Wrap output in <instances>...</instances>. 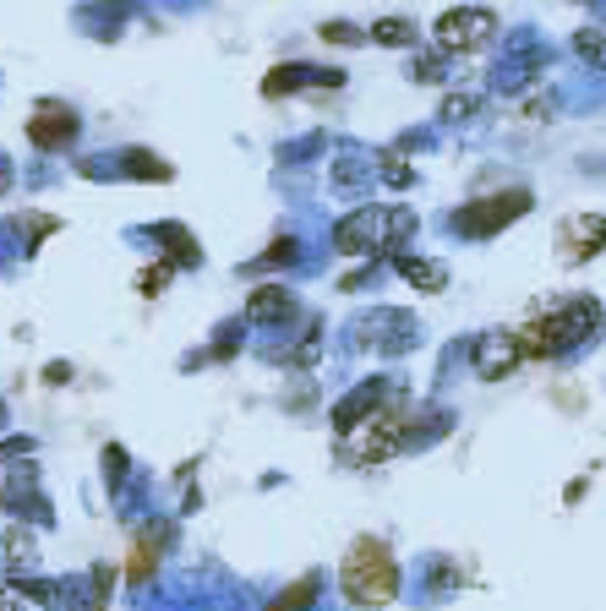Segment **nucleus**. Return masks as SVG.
Wrapping results in <instances>:
<instances>
[{"instance_id": "6e6552de", "label": "nucleus", "mask_w": 606, "mask_h": 611, "mask_svg": "<svg viewBox=\"0 0 606 611\" xmlns=\"http://www.w3.org/2000/svg\"><path fill=\"white\" fill-rule=\"evenodd\" d=\"M606 252V218L602 213H579L563 224V257L568 263H590Z\"/></svg>"}, {"instance_id": "dca6fc26", "label": "nucleus", "mask_w": 606, "mask_h": 611, "mask_svg": "<svg viewBox=\"0 0 606 611\" xmlns=\"http://www.w3.org/2000/svg\"><path fill=\"white\" fill-rule=\"evenodd\" d=\"M372 39H383V44H410L415 33H410V22H400V17H388V22H377V28H372Z\"/></svg>"}, {"instance_id": "4468645a", "label": "nucleus", "mask_w": 606, "mask_h": 611, "mask_svg": "<svg viewBox=\"0 0 606 611\" xmlns=\"http://www.w3.org/2000/svg\"><path fill=\"white\" fill-rule=\"evenodd\" d=\"M159 241L170 246V263H198V257H202L198 241H186V235H181V224H159Z\"/></svg>"}, {"instance_id": "f03ea898", "label": "nucleus", "mask_w": 606, "mask_h": 611, "mask_svg": "<svg viewBox=\"0 0 606 611\" xmlns=\"http://www.w3.org/2000/svg\"><path fill=\"white\" fill-rule=\"evenodd\" d=\"M339 590H344V601H355V607H388L394 595H400V568H394V551L383 541H355L344 551V562H339Z\"/></svg>"}, {"instance_id": "f257e3e1", "label": "nucleus", "mask_w": 606, "mask_h": 611, "mask_svg": "<svg viewBox=\"0 0 606 611\" xmlns=\"http://www.w3.org/2000/svg\"><path fill=\"white\" fill-rule=\"evenodd\" d=\"M596 323H602V312H596V301H563V306H552V312H541L531 317L525 328H519V344H525V360H557V355H568L574 344H585L596 334Z\"/></svg>"}, {"instance_id": "0eeeda50", "label": "nucleus", "mask_w": 606, "mask_h": 611, "mask_svg": "<svg viewBox=\"0 0 606 611\" xmlns=\"http://www.w3.org/2000/svg\"><path fill=\"white\" fill-rule=\"evenodd\" d=\"M519 360H525V344H519V334H481V339H475V371H481L486 383L508 377Z\"/></svg>"}, {"instance_id": "aec40b11", "label": "nucleus", "mask_w": 606, "mask_h": 611, "mask_svg": "<svg viewBox=\"0 0 606 611\" xmlns=\"http://www.w3.org/2000/svg\"><path fill=\"white\" fill-rule=\"evenodd\" d=\"M0 611H22V607H11V601H6V607H0Z\"/></svg>"}, {"instance_id": "7ed1b4c3", "label": "nucleus", "mask_w": 606, "mask_h": 611, "mask_svg": "<svg viewBox=\"0 0 606 611\" xmlns=\"http://www.w3.org/2000/svg\"><path fill=\"white\" fill-rule=\"evenodd\" d=\"M415 230V218L404 213V207H361V213H350L344 224H339L334 246L344 257H366V252H394L404 235Z\"/></svg>"}, {"instance_id": "2eb2a0df", "label": "nucleus", "mask_w": 606, "mask_h": 611, "mask_svg": "<svg viewBox=\"0 0 606 611\" xmlns=\"http://www.w3.org/2000/svg\"><path fill=\"white\" fill-rule=\"evenodd\" d=\"M170 273H175V263L164 257V263H153V268L142 273V278H137V289H142V295H159V289L170 284Z\"/></svg>"}, {"instance_id": "f8f14e48", "label": "nucleus", "mask_w": 606, "mask_h": 611, "mask_svg": "<svg viewBox=\"0 0 606 611\" xmlns=\"http://www.w3.org/2000/svg\"><path fill=\"white\" fill-rule=\"evenodd\" d=\"M312 601H317V573H306V579H295L279 601H273L269 611H312Z\"/></svg>"}, {"instance_id": "423d86ee", "label": "nucleus", "mask_w": 606, "mask_h": 611, "mask_svg": "<svg viewBox=\"0 0 606 611\" xmlns=\"http://www.w3.org/2000/svg\"><path fill=\"white\" fill-rule=\"evenodd\" d=\"M525 207H531V197H525V192H508V197H481V203L459 207V218H454V224H459L465 235H492V230L514 224Z\"/></svg>"}, {"instance_id": "6ab92c4d", "label": "nucleus", "mask_w": 606, "mask_h": 611, "mask_svg": "<svg viewBox=\"0 0 606 611\" xmlns=\"http://www.w3.org/2000/svg\"><path fill=\"white\" fill-rule=\"evenodd\" d=\"M132 170H137V175H170V170H164V164H153L148 153H132Z\"/></svg>"}, {"instance_id": "1a4fd4ad", "label": "nucleus", "mask_w": 606, "mask_h": 611, "mask_svg": "<svg viewBox=\"0 0 606 611\" xmlns=\"http://www.w3.org/2000/svg\"><path fill=\"white\" fill-rule=\"evenodd\" d=\"M71 132H77V121H71L67 110H55V104H50V110H39V115H33V126H28V136H33L39 147H67Z\"/></svg>"}, {"instance_id": "ddd939ff", "label": "nucleus", "mask_w": 606, "mask_h": 611, "mask_svg": "<svg viewBox=\"0 0 606 611\" xmlns=\"http://www.w3.org/2000/svg\"><path fill=\"white\" fill-rule=\"evenodd\" d=\"M159 546H164V536H159V530H142V536H137V551H132V579H148V573L159 568Z\"/></svg>"}, {"instance_id": "39448f33", "label": "nucleus", "mask_w": 606, "mask_h": 611, "mask_svg": "<svg viewBox=\"0 0 606 611\" xmlns=\"http://www.w3.org/2000/svg\"><path fill=\"white\" fill-rule=\"evenodd\" d=\"M492 33H497V17H492V11H481V6L448 11V17L437 22V44H443L448 55H471V50H481Z\"/></svg>"}, {"instance_id": "20e7f679", "label": "nucleus", "mask_w": 606, "mask_h": 611, "mask_svg": "<svg viewBox=\"0 0 606 611\" xmlns=\"http://www.w3.org/2000/svg\"><path fill=\"white\" fill-rule=\"evenodd\" d=\"M404 437H410V409L404 405L372 409L366 431L350 442V459H355V465H383V459H394L404 448Z\"/></svg>"}, {"instance_id": "9d476101", "label": "nucleus", "mask_w": 606, "mask_h": 611, "mask_svg": "<svg viewBox=\"0 0 606 611\" xmlns=\"http://www.w3.org/2000/svg\"><path fill=\"white\" fill-rule=\"evenodd\" d=\"M290 312V295L279 289V284H263V289H252V301H246V317L252 323H279Z\"/></svg>"}, {"instance_id": "f3484780", "label": "nucleus", "mask_w": 606, "mask_h": 611, "mask_svg": "<svg viewBox=\"0 0 606 611\" xmlns=\"http://www.w3.org/2000/svg\"><path fill=\"white\" fill-rule=\"evenodd\" d=\"M6 557H11V562H33V536H28V530H11V541H6Z\"/></svg>"}, {"instance_id": "a211bd4d", "label": "nucleus", "mask_w": 606, "mask_h": 611, "mask_svg": "<svg viewBox=\"0 0 606 611\" xmlns=\"http://www.w3.org/2000/svg\"><path fill=\"white\" fill-rule=\"evenodd\" d=\"M579 50H585V55H596V61H606V39H602V33H579Z\"/></svg>"}, {"instance_id": "9b49d317", "label": "nucleus", "mask_w": 606, "mask_h": 611, "mask_svg": "<svg viewBox=\"0 0 606 611\" xmlns=\"http://www.w3.org/2000/svg\"><path fill=\"white\" fill-rule=\"evenodd\" d=\"M400 273L415 284V289H426V295H437V289H448V273H443V263H426V257H404Z\"/></svg>"}]
</instances>
